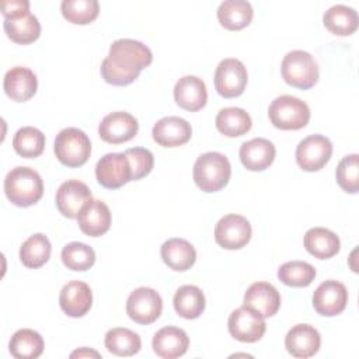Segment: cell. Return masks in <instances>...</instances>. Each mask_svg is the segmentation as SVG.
Here are the masks:
<instances>
[{"mask_svg":"<svg viewBox=\"0 0 359 359\" xmlns=\"http://www.w3.org/2000/svg\"><path fill=\"white\" fill-rule=\"evenodd\" d=\"M60 258L65 266H67L72 271L83 272L90 269L95 262V252L94 250L79 241L69 243L63 247L60 252Z\"/></svg>","mask_w":359,"mask_h":359,"instance_id":"8d00e7d4","label":"cell"},{"mask_svg":"<svg viewBox=\"0 0 359 359\" xmlns=\"http://www.w3.org/2000/svg\"><path fill=\"white\" fill-rule=\"evenodd\" d=\"M163 310L161 296L151 287H137L130 292L126 300V313L137 324L154 323Z\"/></svg>","mask_w":359,"mask_h":359,"instance_id":"52a82bcc","label":"cell"},{"mask_svg":"<svg viewBox=\"0 0 359 359\" xmlns=\"http://www.w3.org/2000/svg\"><path fill=\"white\" fill-rule=\"evenodd\" d=\"M268 116L271 123L282 130H297L304 128L310 121L309 105L297 97L280 95L276 97L269 108Z\"/></svg>","mask_w":359,"mask_h":359,"instance_id":"277c9868","label":"cell"},{"mask_svg":"<svg viewBox=\"0 0 359 359\" xmlns=\"http://www.w3.org/2000/svg\"><path fill=\"white\" fill-rule=\"evenodd\" d=\"M341 241L338 236L325 227H311L304 234V248L318 259H328L338 254Z\"/></svg>","mask_w":359,"mask_h":359,"instance_id":"484cf974","label":"cell"},{"mask_svg":"<svg viewBox=\"0 0 359 359\" xmlns=\"http://www.w3.org/2000/svg\"><path fill=\"white\" fill-rule=\"evenodd\" d=\"M139 130L137 119L125 111H115L102 118L98 125L100 137L112 144L129 142Z\"/></svg>","mask_w":359,"mask_h":359,"instance_id":"4fadbf2b","label":"cell"},{"mask_svg":"<svg viewBox=\"0 0 359 359\" xmlns=\"http://www.w3.org/2000/svg\"><path fill=\"white\" fill-rule=\"evenodd\" d=\"M95 177L100 185L116 189L132 181V168L125 153H108L95 164Z\"/></svg>","mask_w":359,"mask_h":359,"instance_id":"7c38bea8","label":"cell"},{"mask_svg":"<svg viewBox=\"0 0 359 359\" xmlns=\"http://www.w3.org/2000/svg\"><path fill=\"white\" fill-rule=\"evenodd\" d=\"M104 344L108 352L116 356H133L142 348L140 337L135 331L122 327L109 330L105 334Z\"/></svg>","mask_w":359,"mask_h":359,"instance_id":"836d02e7","label":"cell"},{"mask_svg":"<svg viewBox=\"0 0 359 359\" xmlns=\"http://www.w3.org/2000/svg\"><path fill=\"white\" fill-rule=\"evenodd\" d=\"M251 224L250 222L236 213H230L219 219L215 226V240L226 250H240L251 238Z\"/></svg>","mask_w":359,"mask_h":359,"instance_id":"8fae6325","label":"cell"},{"mask_svg":"<svg viewBox=\"0 0 359 359\" xmlns=\"http://www.w3.org/2000/svg\"><path fill=\"white\" fill-rule=\"evenodd\" d=\"M4 93L17 102H24L32 98L38 88V79L35 73L24 66H14L4 74Z\"/></svg>","mask_w":359,"mask_h":359,"instance_id":"ffe728a7","label":"cell"},{"mask_svg":"<svg viewBox=\"0 0 359 359\" xmlns=\"http://www.w3.org/2000/svg\"><path fill=\"white\" fill-rule=\"evenodd\" d=\"M227 327L230 335L240 342H257L264 337L266 330L265 318L247 306L231 311Z\"/></svg>","mask_w":359,"mask_h":359,"instance_id":"9c48e42d","label":"cell"},{"mask_svg":"<svg viewBox=\"0 0 359 359\" xmlns=\"http://www.w3.org/2000/svg\"><path fill=\"white\" fill-rule=\"evenodd\" d=\"M90 199H93L90 188L79 180H67L56 191V208L69 219H76Z\"/></svg>","mask_w":359,"mask_h":359,"instance_id":"9a60e30c","label":"cell"},{"mask_svg":"<svg viewBox=\"0 0 359 359\" xmlns=\"http://www.w3.org/2000/svg\"><path fill=\"white\" fill-rule=\"evenodd\" d=\"M254 15V10L247 0H224L217 7V20L222 27L238 31L247 27Z\"/></svg>","mask_w":359,"mask_h":359,"instance_id":"4316f807","label":"cell"},{"mask_svg":"<svg viewBox=\"0 0 359 359\" xmlns=\"http://www.w3.org/2000/svg\"><path fill=\"white\" fill-rule=\"evenodd\" d=\"M13 147L21 157L35 158L45 149V135L34 126L20 128L13 137Z\"/></svg>","mask_w":359,"mask_h":359,"instance_id":"e575fe53","label":"cell"},{"mask_svg":"<svg viewBox=\"0 0 359 359\" xmlns=\"http://www.w3.org/2000/svg\"><path fill=\"white\" fill-rule=\"evenodd\" d=\"M174 100L185 111L202 109L208 101L206 84L196 76H184L174 86Z\"/></svg>","mask_w":359,"mask_h":359,"instance_id":"44dd1931","label":"cell"},{"mask_svg":"<svg viewBox=\"0 0 359 359\" xmlns=\"http://www.w3.org/2000/svg\"><path fill=\"white\" fill-rule=\"evenodd\" d=\"M52 252V245L49 238L42 233H35L29 236L20 247V259L27 268H39L45 265Z\"/></svg>","mask_w":359,"mask_h":359,"instance_id":"d6a6232c","label":"cell"},{"mask_svg":"<svg viewBox=\"0 0 359 359\" xmlns=\"http://www.w3.org/2000/svg\"><path fill=\"white\" fill-rule=\"evenodd\" d=\"M348 303V290L344 283L330 279L318 285L313 293V307L324 317L341 314Z\"/></svg>","mask_w":359,"mask_h":359,"instance_id":"5bb4252c","label":"cell"},{"mask_svg":"<svg viewBox=\"0 0 359 359\" xmlns=\"http://www.w3.org/2000/svg\"><path fill=\"white\" fill-rule=\"evenodd\" d=\"M83 358V356H94V358H100V353L97 351H93V349H88V348H81L79 351H74L70 358Z\"/></svg>","mask_w":359,"mask_h":359,"instance_id":"b9f144b4","label":"cell"},{"mask_svg":"<svg viewBox=\"0 0 359 359\" xmlns=\"http://www.w3.org/2000/svg\"><path fill=\"white\" fill-rule=\"evenodd\" d=\"M3 28L13 42L21 45L31 43L41 35V24L38 18L29 11L17 17L4 18Z\"/></svg>","mask_w":359,"mask_h":359,"instance_id":"83f0119b","label":"cell"},{"mask_svg":"<svg viewBox=\"0 0 359 359\" xmlns=\"http://www.w3.org/2000/svg\"><path fill=\"white\" fill-rule=\"evenodd\" d=\"M1 14L4 18H11L29 11L28 0H3L0 3Z\"/></svg>","mask_w":359,"mask_h":359,"instance_id":"60d3db41","label":"cell"},{"mask_svg":"<svg viewBox=\"0 0 359 359\" xmlns=\"http://www.w3.org/2000/svg\"><path fill=\"white\" fill-rule=\"evenodd\" d=\"M59 304L66 316L83 317L91 309L93 292L86 282L70 280L59 293Z\"/></svg>","mask_w":359,"mask_h":359,"instance_id":"e0dca14e","label":"cell"},{"mask_svg":"<svg viewBox=\"0 0 359 359\" xmlns=\"http://www.w3.org/2000/svg\"><path fill=\"white\" fill-rule=\"evenodd\" d=\"M279 280L286 286L306 287L316 278V269L306 261H287L278 269Z\"/></svg>","mask_w":359,"mask_h":359,"instance_id":"d590c367","label":"cell"},{"mask_svg":"<svg viewBox=\"0 0 359 359\" xmlns=\"http://www.w3.org/2000/svg\"><path fill=\"white\" fill-rule=\"evenodd\" d=\"M151 62L153 53L149 46L136 39L121 38L111 43L109 53L101 63V76L112 86H128Z\"/></svg>","mask_w":359,"mask_h":359,"instance_id":"6da1fadb","label":"cell"},{"mask_svg":"<svg viewBox=\"0 0 359 359\" xmlns=\"http://www.w3.org/2000/svg\"><path fill=\"white\" fill-rule=\"evenodd\" d=\"M7 199L21 208L35 205L43 195V181L38 171L31 167H15L4 178Z\"/></svg>","mask_w":359,"mask_h":359,"instance_id":"7a4b0ae2","label":"cell"},{"mask_svg":"<svg viewBox=\"0 0 359 359\" xmlns=\"http://www.w3.org/2000/svg\"><path fill=\"white\" fill-rule=\"evenodd\" d=\"M248 73L244 63L234 57L223 59L215 72L216 91L224 98H234L244 93Z\"/></svg>","mask_w":359,"mask_h":359,"instance_id":"ba28073f","label":"cell"},{"mask_svg":"<svg viewBox=\"0 0 359 359\" xmlns=\"http://www.w3.org/2000/svg\"><path fill=\"white\" fill-rule=\"evenodd\" d=\"M56 158L67 167H80L87 163L91 154V142L79 128H65L55 139Z\"/></svg>","mask_w":359,"mask_h":359,"instance_id":"8992f818","label":"cell"},{"mask_svg":"<svg viewBox=\"0 0 359 359\" xmlns=\"http://www.w3.org/2000/svg\"><path fill=\"white\" fill-rule=\"evenodd\" d=\"M217 130L227 137H237L245 135L252 125L250 114L238 107H227L217 112L216 115Z\"/></svg>","mask_w":359,"mask_h":359,"instance_id":"4dcf8cb0","label":"cell"},{"mask_svg":"<svg viewBox=\"0 0 359 359\" xmlns=\"http://www.w3.org/2000/svg\"><path fill=\"white\" fill-rule=\"evenodd\" d=\"M8 349L17 359H35L43 352V338L31 328H21L13 334Z\"/></svg>","mask_w":359,"mask_h":359,"instance_id":"1f68e13d","label":"cell"},{"mask_svg":"<svg viewBox=\"0 0 359 359\" xmlns=\"http://www.w3.org/2000/svg\"><path fill=\"white\" fill-rule=\"evenodd\" d=\"M194 181L203 192H217L224 188L231 175L229 158L217 151L201 154L194 164Z\"/></svg>","mask_w":359,"mask_h":359,"instance_id":"3957f363","label":"cell"},{"mask_svg":"<svg viewBox=\"0 0 359 359\" xmlns=\"http://www.w3.org/2000/svg\"><path fill=\"white\" fill-rule=\"evenodd\" d=\"M76 219L80 230L90 237H100L111 227L109 208L100 199H90L81 208Z\"/></svg>","mask_w":359,"mask_h":359,"instance_id":"d6986e66","label":"cell"},{"mask_svg":"<svg viewBox=\"0 0 359 359\" xmlns=\"http://www.w3.org/2000/svg\"><path fill=\"white\" fill-rule=\"evenodd\" d=\"M332 156V143L323 135H310L299 142L296 147V161L303 171L321 170Z\"/></svg>","mask_w":359,"mask_h":359,"instance_id":"30bf717a","label":"cell"},{"mask_svg":"<svg viewBox=\"0 0 359 359\" xmlns=\"http://www.w3.org/2000/svg\"><path fill=\"white\" fill-rule=\"evenodd\" d=\"M151 346L157 356L163 359H175L188 351L189 338L182 328L168 325L154 334Z\"/></svg>","mask_w":359,"mask_h":359,"instance_id":"cb8c5ba5","label":"cell"},{"mask_svg":"<svg viewBox=\"0 0 359 359\" xmlns=\"http://www.w3.org/2000/svg\"><path fill=\"white\" fill-rule=\"evenodd\" d=\"M123 153L128 157L132 168V181H137L150 174L154 165V157L149 149L132 147L126 149Z\"/></svg>","mask_w":359,"mask_h":359,"instance_id":"ab89813d","label":"cell"},{"mask_svg":"<svg viewBox=\"0 0 359 359\" xmlns=\"http://www.w3.org/2000/svg\"><path fill=\"white\" fill-rule=\"evenodd\" d=\"M280 72L283 80L296 88L309 90L318 81V65L306 50H290L285 55Z\"/></svg>","mask_w":359,"mask_h":359,"instance_id":"5b68a950","label":"cell"},{"mask_svg":"<svg viewBox=\"0 0 359 359\" xmlns=\"http://www.w3.org/2000/svg\"><path fill=\"white\" fill-rule=\"evenodd\" d=\"M276 149L273 143L264 137H255L244 142L240 147L238 156L241 164L250 171H264L275 160Z\"/></svg>","mask_w":359,"mask_h":359,"instance_id":"603a6c76","label":"cell"},{"mask_svg":"<svg viewBox=\"0 0 359 359\" xmlns=\"http://www.w3.org/2000/svg\"><path fill=\"white\" fill-rule=\"evenodd\" d=\"M320 345V332L310 324H296L285 337L286 351L294 358L306 359L314 356L318 352Z\"/></svg>","mask_w":359,"mask_h":359,"instance_id":"ac0fdd59","label":"cell"},{"mask_svg":"<svg viewBox=\"0 0 359 359\" xmlns=\"http://www.w3.org/2000/svg\"><path fill=\"white\" fill-rule=\"evenodd\" d=\"M151 135L158 146L177 147L185 144L191 139L192 128L184 118L164 116L154 123Z\"/></svg>","mask_w":359,"mask_h":359,"instance_id":"2e32d148","label":"cell"},{"mask_svg":"<svg viewBox=\"0 0 359 359\" xmlns=\"http://www.w3.org/2000/svg\"><path fill=\"white\" fill-rule=\"evenodd\" d=\"M338 185L348 194H356L359 189V156L356 153L345 156L335 171Z\"/></svg>","mask_w":359,"mask_h":359,"instance_id":"f35d334b","label":"cell"},{"mask_svg":"<svg viewBox=\"0 0 359 359\" xmlns=\"http://www.w3.org/2000/svg\"><path fill=\"white\" fill-rule=\"evenodd\" d=\"M244 306L255 310L264 318L272 317L280 307V294L273 285L255 282L244 293Z\"/></svg>","mask_w":359,"mask_h":359,"instance_id":"7402d4cb","label":"cell"},{"mask_svg":"<svg viewBox=\"0 0 359 359\" xmlns=\"http://www.w3.org/2000/svg\"><path fill=\"white\" fill-rule=\"evenodd\" d=\"M172 303L180 317L194 320L203 313L206 300L201 287L195 285H184L177 289Z\"/></svg>","mask_w":359,"mask_h":359,"instance_id":"f1b7e54d","label":"cell"},{"mask_svg":"<svg viewBox=\"0 0 359 359\" xmlns=\"http://www.w3.org/2000/svg\"><path fill=\"white\" fill-rule=\"evenodd\" d=\"M324 27L339 36H348L358 28V13L355 8L345 4L331 6L323 15Z\"/></svg>","mask_w":359,"mask_h":359,"instance_id":"f546056e","label":"cell"},{"mask_svg":"<svg viewBox=\"0 0 359 359\" xmlns=\"http://www.w3.org/2000/svg\"><path fill=\"white\" fill-rule=\"evenodd\" d=\"M161 258L164 264L177 272L189 269L196 261V251L194 245L184 238H168L161 245Z\"/></svg>","mask_w":359,"mask_h":359,"instance_id":"d4e9b609","label":"cell"},{"mask_svg":"<svg viewBox=\"0 0 359 359\" xmlns=\"http://www.w3.org/2000/svg\"><path fill=\"white\" fill-rule=\"evenodd\" d=\"M60 10L69 22L84 25L98 17L100 4L97 0H63Z\"/></svg>","mask_w":359,"mask_h":359,"instance_id":"74e56055","label":"cell"}]
</instances>
